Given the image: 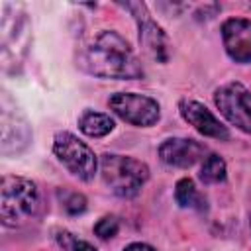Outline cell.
I'll list each match as a JSON object with an SVG mask.
<instances>
[{
  "instance_id": "obj_1",
  "label": "cell",
  "mask_w": 251,
  "mask_h": 251,
  "mask_svg": "<svg viewBox=\"0 0 251 251\" xmlns=\"http://www.w3.org/2000/svg\"><path fill=\"white\" fill-rule=\"evenodd\" d=\"M78 67L100 78L133 80L143 76V67L129 43L112 29H102L78 53Z\"/></svg>"
},
{
  "instance_id": "obj_2",
  "label": "cell",
  "mask_w": 251,
  "mask_h": 251,
  "mask_svg": "<svg viewBox=\"0 0 251 251\" xmlns=\"http://www.w3.org/2000/svg\"><path fill=\"white\" fill-rule=\"evenodd\" d=\"M39 212L37 186L24 176H2L0 184V216L4 226H20Z\"/></svg>"
},
{
  "instance_id": "obj_3",
  "label": "cell",
  "mask_w": 251,
  "mask_h": 251,
  "mask_svg": "<svg viewBox=\"0 0 251 251\" xmlns=\"http://www.w3.org/2000/svg\"><path fill=\"white\" fill-rule=\"evenodd\" d=\"M100 175L110 190L122 198L135 196L149 178V167L133 157L106 153L100 157Z\"/></svg>"
},
{
  "instance_id": "obj_4",
  "label": "cell",
  "mask_w": 251,
  "mask_h": 251,
  "mask_svg": "<svg viewBox=\"0 0 251 251\" xmlns=\"http://www.w3.org/2000/svg\"><path fill=\"white\" fill-rule=\"evenodd\" d=\"M53 153L67 167V171L73 176H76V178H80L84 182L94 178V173L98 169L96 155L84 141H80L71 131H59L55 135Z\"/></svg>"
},
{
  "instance_id": "obj_5",
  "label": "cell",
  "mask_w": 251,
  "mask_h": 251,
  "mask_svg": "<svg viewBox=\"0 0 251 251\" xmlns=\"http://www.w3.org/2000/svg\"><path fill=\"white\" fill-rule=\"evenodd\" d=\"M108 108L120 116L124 122L137 126V127H149L159 122L161 118V106L157 100L145 94L135 92H116L108 98Z\"/></svg>"
},
{
  "instance_id": "obj_6",
  "label": "cell",
  "mask_w": 251,
  "mask_h": 251,
  "mask_svg": "<svg viewBox=\"0 0 251 251\" xmlns=\"http://www.w3.org/2000/svg\"><path fill=\"white\" fill-rule=\"evenodd\" d=\"M214 104L231 126L251 133V90L247 86L241 82L222 84L214 92Z\"/></svg>"
},
{
  "instance_id": "obj_7",
  "label": "cell",
  "mask_w": 251,
  "mask_h": 251,
  "mask_svg": "<svg viewBox=\"0 0 251 251\" xmlns=\"http://www.w3.org/2000/svg\"><path fill=\"white\" fill-rule=\"evenodd\" d=\"M137 20L139 25V43L143 47V51L157 63H167L169 61V37L163 31V27L153 22V18L149 16L145 4L137 2V4H124Z\"/></svg>"
},
{
  "instance_id": "obj_8",
  "label": "cell",
  "mask_w": 251,
  "mask_h": 251,
  "mask_svg": "<svg viewBox=\"0 0 251 251\" xmlns=\"http://www.w3.org/2000/svg\"><path fill=\"white\" fill-rule=\"evenodd\" d=\"M206 155V145L190 137H169L159 145V157L165 165L188 169Z\"/></svg>"
},
{
  "instance_id": "obj_9",
  "label": "cell",
  "mask_w": 251,
  "mask_h": 251,
  "mask_svg": "<svg viewBox=\"0 0 251 251\" xmlns=\"http://www.w3.org/2000/svg\"><path fill=\"white\" fill-rule=\"evenodd\" d=\"M2 153L4 155H12V153H20L31 137L29 126L24 120V116L14 108H10L8 98L2 100Z\"/></svg>"
},
{
  "instance_id": "obj_10",
  "label": "cell",
  "mask_w": 251,
  "mask_h": 251,
  "mask_svg": "<svg viewBox=\"0 0 251 251\" xmlns=\"http://www.w3.org/2000/svg\"><path fill=\"white\" fill-rule=\"evenodd\" d=\"M222 37L227 55L235 63H251V20H226L222 24Z\"/></svg>"
},
{
  "instance_id": "obj_11",
  "label": "cell",
  "mask_w": 251,
  "mask_h": 251,
  "mask_svg": "<svg viewBox=\"0 0 251 251\" xmlns=\"http://www.w3.org/2000/svg\"><path fill=\"white\" fill-rule=\"evenodd\" d=\"M178 112L198 133H202L206 137H214V139H227L229 137L227 127L204 104H200L196 100H180Z\"/></svg>"
},
{
  "instance_id": "obj_12",
  "label": "cell",
  "mask_w": 251,
  "mask_h": 251,
  "mask_svg": "<svg viewBox=\"0 0 251 251\" xmlns=\"http://www.w3.org/2000/svg\"><path fill=\"white\" fill-rule=\"evenodd\" d=\"M114 120L110 114L96 112V110H84L78 116V129L88 137H104L114 129Z\"/></svg>"
},
{
  "instance_id": "obj_13",
  "label": "cell",
  "mask_w": 251,
  "mask_h": 251,
  "mask_svg": "<svg viewBox=\"0 0 251 251\" xmlns=\"http://www.w3.org/2000/svg\"><path fill=\"white\" fill-rule=\"evenodd\" d=\"M175 200L180 208H190V210H206V198L198 192L196 184L192 178H180L175 186Z\"/></svg>"
},
{
  "instance_id": "obj_14",
  "label": "cell",
  "mask_w": 251,
  "mask_h": 251,
  "mask_svg": "<svg viewBox=\"0 0 251 251\" xmlns=\"http://www.w3.org/2000/svg\"><path fill=\"white\" fill-rule=\"evenodd\" d=\"M226 163L220 155L212 153L204 159L202 167H200V180L204 184H218L226 180Z\"/></svg>"
},
{
  "instance_id": "obj_15",
  "label": "cell",
  "mask_w": 251,
  "mask_h": 251,
  "mask_svg": "<svg viewBox=\"0 0 251 251\" xmlns=\"http://www.w3.org/2000/svg\"><path fill=\"white\" fill-rule=\"evenodd\" d=\"M57 241L65 251H98L94 245H90L88 241L76 239L73 233L69 231H57Z\"/></svg>"
},
{
  "instance_id": "obj_16",
  "label": "cell",
  "mask_w": 251,
  "mask_h": 251,
  "mask_svg": "<svg viewBox=\"0 0 251 251\" xmlns=\"http://www.w3.org/2000/svg\"><path fill=\"white\" fill-rule=\"evenodd\" d=\"M120 231V222L116 216H104L94 224V233L100 239H112Z\"/></svg>"
},
{
  "instance_id": "obj_17",
  "label": "cell",
  "mask_w": 251,
  "mask_h": 251,
  "mask_svg": "<svg viewBox=\"0 0 251 251\" xmlns=\"http://www.w3.org/2000/svg\"><path fill=\"white\" fill-rule=\"evenodd\" d=\"M63 206L69 214H82L86 210V198L80 192H67L63 198Z\"/></svg>"
},
{
  "instance_id": "obj_18",
  "label": "cell",
  "mask_w": 251,
  "mask_h": 251,
  "mask_svg": "<svg viewBox=\"0 0 251 251\" xmlns=\"http://www.w3.org/2000/svg\"><path fill=\"white\" fill-rule=\"evenodd\" d=\"M124 251H155L151 245H147V243H141V241H137V243H129Z\"/></svg>"
}]
</instances>
